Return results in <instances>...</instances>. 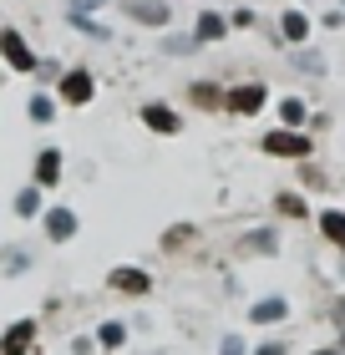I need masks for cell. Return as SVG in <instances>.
<instances>
[{"label":"cell","instance_id":"1","mask_svg":"<svg viewBox=\"0 0 345 355\" xmlns=\"http://www.w3.org/2000/svg\"><path fill=\"white\" fill-rule=\"evenodd\" d=\"M259 148H264L269 157H289V163H305V157L315 153V142H310V132H300V127H274V132L259 137Z\"/></svg>","mask_w":345,"mask_h":355},{"label":"cell","instance_id":"2","mask_svg":"<svg viewBox=\"0 0 345 355\" xmlns=\"http://www.w3.org/2000/svg\"><path fill=\"white\" fill-rule=\"evenodd\" d=\"M269 107V87L264 82H244V87H234L224 96V112L228 117H259V112Z\"/></svg>","mask_w":345,"mask_h":355},{"label":"cell","instance_id":"3","mask_svg":"<svg viewBox=\"0 0 345 355\" xmlns=\"http://www.w3.org/2000/svg\"><path fill=\"white\" fill-rule=\"evenodd\" d=\"M228 31H234V21L219 10H199V21H193V46H213V41H224Z\"/></svg>","mask_w":345,"mask_h":355},{"label":"cell","instance_id":"4","mask_svg":"<svg viewBox=\"0 0 345 355\" xmlns=\"http://www.w3.org/2000/svg\"><path fill=\"white\" fill-rule=\"evenodd\" d=\"M0 56H6L15 71H36V51L21 41V31H0Z\"/></svg>","mask_w":345,"mask_h":355},{"label":"cell","instance_id":"5","mask_svg":"<svg viewBox=\"0 0 345 355\" xmlns=\"http://www.w3.org/2000/svg\"><path fill=\"white\" fill-rule=\"evenodd\" d=\"M142 127H147V132H183V117H178V112L168 107V102H147L142 107Z\"/></svg>","mask_w":345,"mask_h":355},{"label":"cell","instance_id":"6","mask_svg":"<svg viewBox=\"0 0 345 355\" xmlns=\"http://www.w3.org/2000/svg\"><path fill=\"white\" fill-rule=\"evenodd\" d=\"M96 96V82H92V71H67L61 76V102H71V107H87Z\"/></svg>","mask_w":345,"mask_h":355},{"label":"cell","instance_id":"7","mask_svg":"<svg viewBox=\"0 0 345 355\" xmlns=\"http://www.w3.org/2000/svg\"><path fill=\"white\" fill-rule=\"evenodd\" d=\"M279 41L285 46H305L310 41V15L305 10H279Z\"/></svg>","mask_w":345,"mask_h":355},{"label":"cell","instance_id":"8","mask_svg":"<svg viewBox=\"0 0 345 355\" xmlns=\"http://www.w3.org/2000/svg\"><path fill=\"white\" fill-rule=\"evenodd\" d=\"M112 289H122V295H147V289H153V279H147V269L122 264V269H112Z\"/></svg>","mask_w":345,"mask_h":355},{"label":"cell","instance_id":"9","mask_svg":"<svg viewBox=\"0 0 345 355\" xmlns=\"http://www.w3.org/2000/svg\"><path fill=\"white\" fill-rule=\"evenodd\" d=\"M249 320H254V325H279V320H289V300L285 295H264L249 310Z\"/></svg>","mask_w":345,"mask_h":355},{"label":"cell","instance_id":"10","mask_svg":"<svg viewBox=\"0 0 345 355\" xmlns=\"http://www.w3.org/2000/svg\"><path fill=\"white\" fill-rule=\"evenodd\" d=\"M31 335H36V320H21V325H10L6 340H0V355H26V350H31Z\"/></svg>","mask_w":345,"mask_h":355},{"label":"cell","instance_id":"11","mask_svg":"<svg viewBox=\"0 0 345 355\" xmlns=\"http://www.w3.org/2000/svg\"><path fill=\"white\" fill-rule=\"evenodd\" d=\"M320 239L345 249V208H320Z\"/></svg>","mask_w":345,"mask_h":355},{"label":"cell","instance_id":"12","mask_svg":"<svg viewBox=\"0 0 345 355\" xmlns=\"http://www.w3.org/2000/svg\"><path fill=\"white\" fill-rule=\"evenodd\" d=\"M127 10H133V21H142V26H168V6H162V0H127Z\"/></svg>","mask_w":345,"mask_h":355},{"label":"cell","instance_id":"13","mask_svg":"<svg viewBox=\"0 0 345 355\" xmlns=\"http://www.w3.org/2000/svg\"><path fill=\"white\" fill-rule=\"evenodd\" d=\"M46 234H51L56 244H61V239H71L76 234V214H71V208H51V214H46Z\"/></svg>","mask_w":345,"mask_h":355},{"label":"cell","instance_id":"14","mask_svg":"<svg viewBox=\"0 0 345 355\" xmlns=\"http://www.w3.org/2000/svg\"><path fill=\"white\" fill-rule=\"evenodd\" d=\"M56 178H61V153H56V148H46V153L36 157V188H51Z\"/></svg>","mask_w":345,"mask_h":355},{"label":"cell","instance_id":"15","mask_svg":"<svg viewBox=\"0 0 345 355\" xmlns=\"http://www.w3.org/2000/svg\"><path fill=\"white\" fill-rule=\"evenodd\" d=\"M310 122V107L300 96H279V127H305Z\"/></svg>","mask_w":345,"mask_h":355},{"label":"cell","instance_id":"16","mask_svg":"<svg viewBox=\"0 0 345 355\" xmlns=\"http://www.w3.org/2000/svg\"><path fill=\"white\" fill-rule=\"evenodd\" d=\"M193 102H199V107H224V92L213 82H193Z\"/></svg>","mask_w":345,"mask_h":355},{"label":"cell","instance_id":"17","mask_svg":"<svg viewBox=\"0 0 345 355\" xmlns=\"http://www.w3.org/2000/svg\"><path fill=\"white\" fill-rule=\"evenodd\" d=\"M274 208H279V214H289V218H305V214H310L300 193H279V198H274Z\"/></svg>","mask_w":345,"mask_h":355},{"label":"cell","instance_id":"18","mask_svg":"<svg viewBox=\"0 0 345 355\" xmlns=\"http://www.w3.org/2000/svg\"><path fill=\"white\" fill-rule=\"evenodd\" d=\"M36 208H41V193H36V188H26L21 198H15V214H21V218H31Z\"/></svg>","mask_w":345,"mask_h":355},{"label":"cell","instance_id":"19","mask_svg":"<svg viewBox=\"0 0 345 355\" xmlns=\"http://www.w3.org/2000/svg\"><path fill=\"white\" fill-rule=\"evenodd\" d=\"M51 96H31V122H51Z\"/></svg>","mask_w":345,"mask_h":355},{"label":"cell","instance_id":"20","mask_svg":"<svg viewBox=\"0 0 345 355\" xmlns=\"http://www.w3.org/2000/svg\"><path fill=\"white\" fill-rule=\"evenodd\" d=\"M122 340H127V330H122V325H102V345H107V350H117Z\"/></svg>","mask_w":345,"mask_h":355},{"label":"cell","instance_id":"21","mask_svg":"<svg viewBox=\"0 0 345 355\" xmlns=\"http://www.w3.org/2000/svg\"><path fill=\"white\" fill-rule=\"evenodd\" d=\"M219 355H249V345H244L239 335H224V345H219Z\"/></svg>","mask_w":345,"mask_h":355},{"label":"cell","instance_id":"22","mask_svg":"<svg viewBox=\"0 0 345 355\" xmlns=\"http://www.w3.org/2000/svg\"><path fill=\"white\" fill-rule=\"evenodd\" d=\"M228 21H234V31H249V26H254V10H234Z\"/></svg>","mask_w":345,"mask_h":355},{"label":"cell","instance_id":"23","mask_svg":"<svg viewBox=\"0 0 345 355\" xmlns=\"http://www.w3.org/2000/svg\"><path fill=\"white\" fill-rule=\"evenodd\" d=\"M254 355H289V350H285V345H279V340H264V345H259Z\"/></svg>","mask_w":345,"mask_h":355},{"label":"cell","instance_id":"24","mask_svg":"<svg viewBox=\"0 0 345 355\" xmlns=\"http://www.w3.org/2000/svg\"><path fill=\"white\" fill-rule=\"evenodd\" d=\"M92 6H102V0H76V6H71V10H92Z\"/></svg>","mask_w":345,"mask_h":355},{"label":"cell","instance_id":"25","mask_svg":"<svg viewBox=\"0 0 345 355\" xmlns=\"http://www.w3.org/2000/svg\"><path fill=\"white\" fill-rule=\"evenodd\" d=\"M310 355H340V350H310Z\"/></svg>","mask_w":345,"mask_h":355}]
</instances>
